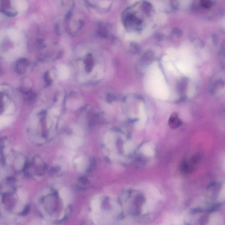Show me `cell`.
<instances>
[{
	"label": "cell",
	"mask_w": 225,
	"mask_h": 225,
	"mask_svg": "<svg viewBox=\"0 0 225 225\" xmlns=\"http://www.w3.org/2000/svg\"><path fill=\"white\" fill-rule=\"evenodd\" d=\"M215 210L197 208L191 212L186 225H220Z\"/></svg>",
	"instance_id": "6da1fadb"
},
{
	"label": "cell",
	"mask_w": 225,
	"mask_h": 225,
	"mask_svg": "<svg viewBox=\"0 0 225 225\" xmlns=\"http://www.w3.org/2000/svg\"><path fill=\"white\" fill-rule=\"evenodd\" d=\"M93 52H88L86 53L82 58H78L77 60L76 64H78L77 67H80L79 68L82 69L79 70L80 72L83 70V72L81 74H83L84 71H85L84 74H86V81H88V76L93 74L95 77V71H96L99 73H101L99 72V70L102 71L103 67L101 62H99L97 58L95 56V53Z\"/></svg>",
	"instance_id": "7a4b0ae2"
},
{
	"label": "cell",
	"mask_w": 225,
	"mask_h": 225,
	"mask_svg": "<svg viewBox=\"0 0 225 225\" xmlns=\"http://www.w3.org/2000/svg\"><path fill=\"white\" fill-rule=\"evenodd\" d=\"M200 158L198 155L194 156L189 161L184 162L181 166V170L183 173L188 174L192 171L194 168L197 165Z\"/></svg>",
	"instance_id": "3957f363"
},
{
	"label": "cell",
	"mask_w": 225,
	"mask_h": 225,
	"mask_svg": "<svg viewBox=\"0 0 225 225\" xmlns=\"http://www.w3.org/2000/svg\"><path fill=\"white\" fill-rule=\"evenodd\" d=\"M168 125L173 129H177L182 125V121L176 112H173L168 119Z\"/></svg>",
	"instance_id": "277c9868"
},
{
	"label": "cell",
	"mask_w": 225,
	"mask_h": 225,
	"mask_svg": "<svg viewBox=\"0 0 225 225\" xmlns=\"http://www.w3.org/2000/svg\"><path fill=\"white\" fill-rule=\"evenodd\" d=\"M28 65V61L25 59H21L17 61L15 65V70L19 74H22L26 70Z\"/></svg>",
	"instance_id": "5b68a950"
},
{
	"label": "cell",
	"mask_w": 225,
	"mask_h": 225,
	"mask_svg": "<svg viewBox=\"0 0 225 225\" xmlns=\"http://www.w3.org/2000/svg\"><path fill=\"white\" fill-rule=\"evenodd\" d=\"M29 210H30V207H29V206L26 207V209L24 210V213H23L24 215H25V214L26 215V214H28V212H29Z\"/></svg>",
	"instance_id": "8992f818"
}]
</instances>
